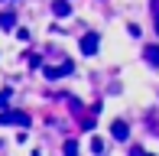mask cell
<instances>
[{
	"label": "cell",
	"instance_id": "ba28073f",
	"mask_svg": "<svg viewBox=\"0 0 159 156\" xmlns=\"http://www.w3.org/2000/svg\"><path fill=\"white\" fill-rule=\"evenodd\" d=\"M65 156H78V143L75 140H65Z\"/></svg>",
	"mask_w": 159,
	"mask_h": 156
},
{
	"label": "cell",
	"instance_id": "8fae6325",
	"mask_svg": "<svg viewBox=\"0 0 159 156\" xmlns=\"http://www.w3.org/2000/svg\"><path fill=\"white\" fill-rule=\"evenodd\" d=\"M7 98H10V91H3V94H0V108H7Z\"/></svg>",
	"mask_w": 159,
	"mask_h": 156
},
{
	"label": "cell",
	"instance_id": "8992f818",
	"mask_svg": "<svg viewBox=\"0 0 159 156\" xmlns=\"http://www.w3.org/2000/svg\"><path fill=\"white\" fill-rule=\"evenodd\" d=\"M111 130H114V140H127V124H124V120H114V127H111Z\"/></svg>",
	"mask_w": 159,
	"mask_h": 156
},
{
	"label": "cell",
	"instance_id": "7c38bea8",
	"mask_svg": "<svg viewBox=\"0 0 159 156\" xmlns=\"http://www.w3.org/2000/svg\"><path fill=\"white\" fill-rule=\"evenodd\" d=\"M130 156H146V153H143L140 146H133V153H130Z\"/></svg>",
	"mask_w": 159,
	"mask_h": 156
},
{
	"label": "cell",
	"instance_id": "6da1fadb",
	"mask_svg": "<svg viewBox=\"0 0 159 156\" xmlns=\"http://www.w3.org/2000/svg\"><path fill=\"white\" fill-rule=\"evenodd\" d=\"M0 124H20V127H30V114H23V111H3L0 114Z\"/></svg>",
	"mask_w": 159,
	"mask_h": 156
},
{
	"label": "cell",
	"instance_id": "52a82bcc",
	"mask_svg": "<svg viewBox=\"0 0 159 156\" xmlns=\"http://www.w3.org/2000/svg\"><path fill=\"white\" fill-rule=\"evenodd\" d=\"M13 23H16V16H13L10 10H3V13H0V26H3V30H13Z\"/></svg>",
	"mask_w": 159,
	"mask_h": 156
},
{
	"label": "cell",
	"instance_id": "5b68a950",
	"mask_svg": "<svg viewBox=\"0 0 159 156\" xmlns=\"http://www.w3.org/2000/svg\"><path fill=\"white\" fill-rule=\"evenodd\" d=\"M143 59H146L149 65H159V46H146L143 49Z\"/></svg>",
	"mask_w": 159,
	"mask_h": 156
},
{
	"label": "cell",
	"instance_id": "7a4b0ae2",
	"mask_svg": "<svg viewBox=\"0 0 159 156\" xmlns=\"http://www.w3.org/2000/svg\"><path fill=\"white\" fill-rule=\"evenodd\" d=\"M98 46H101V36H98V33H84V36H81V52L84 55H94Z\"/></svg>",
	"mask_w": 159,
	"mask_h": 156
},
{
	"label": "cell",
	"instance_id": "3957f363",
	"mask_svg": "<svg viewBox=\"0 0 159 156\" xmlns=\"http://www.w3.org/2000/svg\"><path fill=\"white\" fill-rule=\"evenodd\" d=\"M75 72V65L71 62H62V65H55V68H46V78H62V75H71Z\"/></svg>",
	"mask_w": 159,
	"mask_h": 156
},
{
	"label": "cell",
	"instance_id": "277c9868",
	"mask_svg": "<svg viewBox=\"0 0 159 156\" xmlns=\"http://www.w3.org/2000/svg\"><path fill=\"white\" fill-rule=\"evenodd\" d=\"M52 13H55V16H68V13H71V3H68V0H55V3H52Z\"/></svg>",
	"mask_w": 159,
	"mask_h": 156
},
{
	"label": "cell",
	"instance_id": "9c48e42d",
	"mask_svg": "<svg viewBox=\"0 0 159 156\" xmlns=\"http://www.w3.org/2000/svg\"><path fill=\"white\" fill-rule=\"evenodd\" d=\"M91 150H94V153H104V140L94 137V140H91Z\"/></svg>",
	"mask_w": 159,
	"mask_h": 156
},
{
	"label": "cell",
	"instance_id": "30bf717a",
	"mask_svg": "<svg viewBox=\"0 0 159 156\" xmlns=\"http://www.w3.org/2000/svg\"><path fill=\"white\" fill-rule=\"evenodd\" d=\"M153 16H156V33H159V0L153 3Z\"/></svg>",
	"mask_w": 159,
	"mask_h": 156
}]
</instances>
